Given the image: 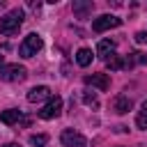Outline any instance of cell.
Masks as SVG:
<instances>
[{
    "instance_id": "obj_6",
    "label": "cell",
    "mask_w": 147,
    "mask_h": 147,
    "mask_svg": "<svg viewBox=\"0 0 147 147\" xmlns=\"http://www.w3.org/2000/svg\"><path fill=\"white\" fill-rule=\"evenodd\" d=\"M60 113H62V99H60V96H51L48 103L39 110V117H41V119H53V117H57Z\"/></svg>"
},
{
    "instance_id": "obj_13",
    "label": "cell",
    "mask_w": 147,
    "mask_h": 147,
    "mask_svg": "<svg viewBox=\"0 0 147 147\" xmlns=\"http://www.w3.org/2000/svg\"><path fill=\"white\" fill-rule=\"evenodd\" d=\"M92 57H94V55H92L90 48H80V51L76 53V62H78L80 67H87V64L92 62Z\"/></svg>"
},
{
    "instance_id": "obj_4",
    "label": "cell",
    "mask_w": 147,
    "mask_h": 147,
    "mask_svg": "<svg viewBox=\"0 0 147 147\" xmlns=\"http://www.w3.org/2000/svg\"><path fill=\"white\" fill-rule=\"evenodd\" d=\"M119 25H122V18H117V16H113V14H103V16L94 18L92 30H94V32H106V30H110V28H119Z\"/></svg>"
},
{
    "instance_id": "obj_21",
    "label": "cell",
    "mask_w": 147,
    "mask_h": 147,
    "mask_svg": "<svg viewBox=\"0 0 147 147\" xmlns=\"http://www.w3.org/2000/svg\"><path fill=\"white\" fill-rule=\"evenodd\" d=\"M145 110H147V101H145Z\"/></svg>"
},
{
    "instance_id": "obj_12",
    "label": "cell",
    "mask_w": 147,
    "mask_h": 147,
    "mask_svg": "<svg viewBox=\"0 0 147 147\" xmlns=\"http://www.w3.org/2000/svg\"><path fill=\"white\" fill-rule=\"evenodd\" d=\"M106 67H108L110 71H119V69H126V60H124L122 55H110V57L106 60Z\"/></svg>"
},
{
    "instance_id": "obj_18",
    "label": "cell",
    "mask_w": 147,
    "mask_h": 147,
    "mask_svg": "<svg viewBox=\"0 0 147 147\" xmlns=\"http://www.w3.org/2000/svg\"><path fill=\"white\" fill-rule=\"evenodd\" d=\"M136 41H138V44H145V41H147V34H145V32H138V34H136Z\"/></svg>"
},
{
    "instance_id": "obj_19",
    "label": "cell",
    "mask_w": 147,
    "mask_h": 147,
    "mask_svg": "<svg viewBox=\"0 0 147 147\" xmlns=\"http://www.w3.org/2000/svg\"><path fill=\"white\" fill-rule=\"evenodd\" d=\"M5 147H21V145H16V142H9V145H5Z\"/></svg>"
},
{
    "instance_id": "obj_9",
    "label": "cell",
    "mask_w": 147,
    "mask_h": 147,
    "mask_svg": "<svg viewBox=\"0 0 147 147\" xmlns=\"http://www.w3.org/2000/svg\"><path fill=\"white\" fill-rule=\"evenodd\" d=\"M131 108H133V101H131L126 94H117V96L113 99V110H115V113L124 115V113H129Z\"/></svg>"
},
{
    "instance_id": "obj_8",
    "label": "cell",
    "mask_w": 147,
    "mask_h": 147,
    "mask_svg": "<svg viewBox=\"0 0 147 147\" xmlns=\"http://www.w3.org/2000/svg\"><path fill=\"white\" fill-rule=\"evenodd\" d=\"M44 99H51V90L46 85H37V87H32L28 92V101L30 103H41Z\"/></svg>"
},
{
    "instance_id": "obj_11",
    "label": "cell",
    "mask_w": 147,
    "mask_h": 147,
    "mask_svg": "<svg viewBox=\"0 0 147 147\" xmlns=\"http://www.w3.org/2000/svg\"><path fill=\"white\" fill-rule=\"evenodd\" d=\"M18 119H21V110H16V108H9V110L0 113V122L2 124H16Z\"/></svg>"
},
{
    "instance_id": "obj_15",
    "label": "cell",
    "mask_w": 147,
    "mask_h": 147,
    "mask_svg": "<svg viewBox=\"0 0 147 147\" xmlns=\"http://www.w3.org/2000/svg\"><path fill=\"white\" fill-rule=\"evenodd\" d=\"M46 142H48V136H44V133L30 136V145H34V147H46Z\"/></svg>"
},
{
    "instance_id": "obj_16",
    "label": "cell",
    "mask_w": 147,
    "mask_h": 147,
    "mask_svg": "<svg viewBox=\"0 0 147 147\" xmlns=\"http://www.w3.org/2000/svg\"><path fill=\"white\" fill-rule=\"evenodd\" d=\"M83 101H85V106H92V108H96V106H99L96 94H94V92H90V90H85V92H83Z\"/></svg>"
},
{
    "instance_id": "obj_1",
    "label": "cell",
    "mask_w": 147,
    "mask_h": 147,
    "mask_svg": "<svg viewBox=\"0 0 147 147\" xmlns=\"http://www.w3.org/2000/svg\"><path fill=\"white\" fill-rule=\"evenodd\" d=\"M21 23H23V9H11V11H7L2 18H0V32L2 34H7V37H11V34H16L18 32V28H21Z\"/></svg>"
},
{
    "instance_id": "obj_3",
    "label": "cell",
    "mask_w": 147,
    "mask_h": 147,
    "mask_svg": "<svg viewBox=\"0 0 147 147\" xmlns=\"http://www.w3.org/2000/svg\"><path fill=\"white\" fill-rule=\"evenodd\" d=\"M44 46V41H41V37L37 34V32H30L25 39H23V44L18 46V55L21 57H32V55H37V51Z\"/></svg>"
},
{
    "instance_id": "obj_7",
    "label": "cell",
    "mask_w": 147,
    "mask_h": 147,
    "mask_svg": "<svg viewBox=\"0 0 147 147\" xmlns=\"http://www.w3.org/2000/svg\"><path fill=\"white\" fill-rule=\"evenodd\" d=\"M85 85H92V87L106 92V90L110 87V78H108L106 74H92V76H85Z\"/></svg>"
},
{
    "instance_id": "obj_2",
    "label": "cell",
    "mask_w": 147,
    "mask_h": 147,
    "mask_svg": "<svg viewBox=\"0 0 147 147\" xmlns=\"http://www.w3.org/2000/svg\"><path fill=\"white\" fill-rule=\"evenodd\" d=\"M25 76H28V69L23 67V64H2L0 67V80H7V83H21V80H25Z\"/></svg>"
},
{
    "instance_id": "obj_20",
    "label": "cell",
    "mask_w": 147,
    "mask_h": 147,
    "mask_svg": "<svg viewBox=\"0 0 147 147\" xmlns=\"http://www.w3.org/2000/svg\"><path fill=\"white\" fill-rule=\"evenodd\" d=\"M0 67H2V55H0Z\"/></svg>"
},
{
    "instance_id": "obj_14",
    "label": "cell",
    "mask_w": 147,
    "mask_h": 147,
    "mask_svg": "<svg viewBox=\"0 0 147 147\" xmlns=\"http://www.w3.org/2000/svg\"><path fill=\"white\" fill-rule=\"evenodd\" d=\"M92 2H74V14H78L80 18H85L90 11H92Z\"/></svg>"
},
{
    "instance_id": "obj_5",
    "label": "cell",
    "mask_w": 147,
    "mask_h": 147,
    "mask_svg": "<svg viewBox=\"0 0 147 147\" xmlns=\"http://www.w3.org/2000/svg\"><path fill=\"white\" fill-rule=\"evenodd\" d=\"M60 142H62L64 147H85V145H87L85 136H80V133L74 131V129H64L62 136H60Z\"/></svg>"
},
{
    "instance_id": "obj_10",
    "label": "cell",
    "mask_w": 147,
    "mask_h": 147,
    "mask_svg": "<svg viewBox=\"0 0 147 147\" xmlns=\"http://www.w3.org/2000/svg\"><path fill=\"white\" fill-rule=\"evenodd\" d=\"M115 51V41L113 39H101L99 44H96V55H101V57H106L108 60V55Z\"/></svg>"
},
{
    "instance_id": "obj_17",
    "label": "cell",
    "mask_w": 147,
    "mask_h": 147,
    "mask_svg": "<svg viewBox=\"0 0 147 147\" xmlns=\"http://www.w3.org/2000/svg\"><path fill=\"white\" fill-rule=\"evenodd\" d=\"M136 126H138V129H145V131H147V110L138 113V117H136Z\"/></svg>"
}]
</instances>
